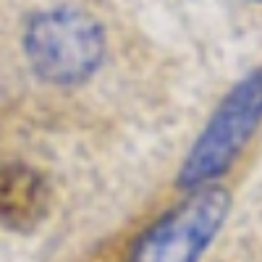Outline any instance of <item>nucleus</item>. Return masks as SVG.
I'll return each mask as SVG.
<instances>
[{
  "mask_svg": "<svg viewBox=\"0 0 262 262\" xmlns=\"http://www.w3.org/2000/svg\"><path fill=\"white\" fill-rule=\"evenodd\" d=\"M231 196L221 186H200L170 207L131 244L126 262H200L221 231Z\"/></svg>",
  "mask_w": 262,
  "mask_h": 262,
  "instance_id": "nucleus-1",
  "label": "nucleus"
},
{
  "mask_svg": "<svg viewBox=\"0 0 262 262\" xmlns=\"http://www.w3.org/2000/svg\"><path fill=\"white\" fill-rule=\"evenodd\" d=\"M105 39L100 27L79 11H48L27 29V55L34 71L53 84L86 79L102 58Z\"/></svg>",
  "mask_w": 262,
  "mask_h": 262,
  "instance_id": "nucleus-2",
  "label": "nucleus"
},
{
  "mask_svg": "<svg viewBox=\"0 0 262 262\" xmlns=\"http://www.w3.org/2000/svg\"><path fill=\"white\" fill-rule=\"evenodd\" d=\"M262 121V71L247 76L221 102L205 134L181 168L179 186L194 189L223 173Z\"/></svg>",
  "mask_w": 262,
  "mask_h": 262,
  "instance_id": "nucleus-3",
  "label": "nucleus"
},
{
  "mask_svg": "<svg viewBox=\"0 0 262 262\" xmlns=\"http://www.w3.org/2000/svg\"><path fill=\"white\" fill-rule=\"evenodd\" d=\"M3 226L11 231H32L48 212V186L24 165L3 168Z\"/></svg>",
  "mask_w": 262,
  "mask_h": 262,
  "instance_id": "nucleus-4",
  "label": "nucleus"
}]
</instances>
